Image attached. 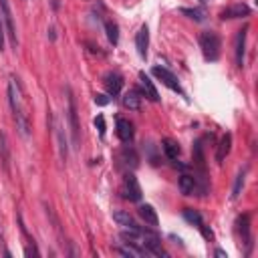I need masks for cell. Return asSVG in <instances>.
I'll return each instance as SVG.
<instances>
[{"instance_id":"30bf717a","label":"cell","mask_w":258,"mask_h":258,"mask_svg":"<svg viewBox=\"0 0 258 258\" xmlns=\"http://www.w3.org/2000/svg\"><path fill=\"white\" fill-rule=\"evenodd\" d=\"M246 32H248V26H244L242 30H238L236 34V64L238 67H244V54H246Z\"/></svg>"},{"instance_id":"d6986e66","label":"cell","mask_w":258,"mask_h":258,"mask_svg":"<svg viewBox=\"0 0 258 258\" xmlns=\"http://www.w3.org/2000/svg\"><path fill=\"white\" fill-rule=\"evenodd\" d=\"M137 214H139V218H141L145 224H149V226H157V224H159V218H157L155 210H153L149 204H143V206H139Z\"/></svg>"},{"instance_id":"d4e9b609","label":"cell","mask_w":258,"mask_h":258,"mask_svg":"<svg viewBox=\"0 0 258 258\" xmlns=\"http://www.w3.org/2000/svg\"><path fill=\"white\" fill-rule=\"evenodd\" d=\"M183 218H185V220H187L189 224H194V226H198V228H200V226L204 224V220H202V216H200V214H198L196 210H191V208H185V210H183Z\"/></svg>"},{"instance_id":"8fae6325","label":"cell","mask_w":258,"mask_h":258,"mask_svg":"<svg viewBox=\"0 0 258 258\" xmlns=\"http://www.w3.org/2000/svg\"><path fill=\"white\" fill-rule=\"evenodd\" d=\"M250 14V8L246 4H234V6H228L220 12V18L222 20H230V18H242V16H248Z\"/></svg>"},{"instance_id":"7c38bea8","label":"cell","mask_w":258,"mask_h":258,"mask_svg":"<svg viewBox=\"0 0 258 258\" xmlns=\"http://www.w3.org/2000/svg\"><path fill=\"white\" fill-rule=\"evenodd\" d=\"M236 226H238V234L242 236L244 244L250 248V246H252V236H250V214H242V216L236 220Z\"/></svg>"},{"instance_id":"3957f363","label":"cell","mask_w":258,"mask_h":258,"mask_svg":"<svg viewBox=\"0 0 258 258\" xmlns=\"http://www.w3.org/2000/svg\"><path fill=\"white\" fill-rule=\"evenodd\" d=\"M119 194L125 200H129V202H139L141 200V185H139L137 177L131 171H125L123 181H121V187H119Z\"/></svg>"},{"instance_id":"f546056e","label":"cell","mask_w":258,"mask_h":258,"mask_svg":"<svg viewBox=\"0 0 258 258\" xmlns=\"http://www.w3.org/2000/svg\"><path fill=\"white\" fill-rule=\"evenodd\" d=\"M214 254H216V256H218V258H228V254H226V252H224V250H216V252H214Z\"/></svg>"},{"instance_id":"7402d4cb","label":"cell","mask_w":258,"mask_h":258,"mask_svg":"<svg viewBox=\"0 0 258 258\" xmlns=\"http://www.w3.org/2000/svg\"><path fill=\"white\" fill-rule=\"evenodd\" d=\"M246 171H248V167H242V169L236 173V179H234V185H232V200H236V198L242 194L244 179H246Z\"/></svg>"},{"instance_id":"5bb4252c","label":"cell","mask_w":258,"mask_h":258,"mask_svg":"<svg viewBox=\"0 0 258 258\" xmlns=\"http://www.w3.org/2000/svg\"><path fill=\"white\" fill-rule=\"evenodd\" d=\"M161 149H163L165 157H167V159H171V161H175V159L179 157V153H181L179 143H177L175 139H171V137H165V139L161 141Z\"/></svg>"},{"instance_id":"9c48e42d","label":"cell","mask_w":258,"mask_h":258,"mask_svg":"<svg viewBox=\"0 0 258 258\" xmlns=\"http://www.w3.org/2000/svg\"><path fill=\"white\" fill-rule=\"evenodd\" d=\"M147 46H149V28L143 24L135 34V48L141 58H147Z\"/></svg>"},{"instance_id":"7a4b0ae2","label":"cell","mask_w":258,"mask_h":258,"mask_svg":"<svg viewBox=\"0 0 258 258\" xmlns=\"http://www.w3.org/2000/svg\"><path fill=\"white\" fill-rule=\"evenodd\" d=\"M200 48L206 56V60H218L220 58V48H222V40L220 34L214 30H206L200 34Z\"/></svg>"},{"instance_id":"5b68a950","label":"cell","mask_w":258,"mask_h":258,"mask_svg":"<svg viewBox=\"0 0 258 258\" xmlns=\"http://www.w3.org/2000/svg\"><path fill=\"white\" fill-rule=\"evenodd\" d=\"M0 16H2V22H4V26H6V34H8V38H10V44L16 48L18 38H16V28H14L12 10H10L8 0H0Z\"/></svg>"},{"instance_id":"f1b7e54d","label":"cell","mask_w":258,"mask_h":258,"mask_svg":"<svg viewBox=\"0 0 258 258\" xmlns=\"http://www.w3.org/2000/svg\"><path fill=\"white\" fill-rule=\"evenodd\" d=\"M4 40H6V32H4V22L0 16V50H4Z\"/></svg>"},{"instance_id":"44dd1931","label":"cell","mask_w":258,"mask_h":258,"mask_svg":"<svg viewBox=\"0 0 258 258\" xmlns=\"http://www.w3.org/2000/svg\"><path fill=\"white\" fill-rule=\"evenodd\" d=\"M113 220H115L119 226H123V228H139V226L135 224L133 216H131L129 212H123V210H117V212H113Z\"/></svg>"},{"instance_id":"484cf974","label":"cell","mask_w":258,"mask_h":258,"mask_svg":"<svg viewBox=\"0 0 258 258\" xmlns=\"http://www.w3.org/2000/svg\"><path fill=\"white\" fill-rule=\"evenodd\" d=\"M181 14H185V16H189V18H194V20H204V16H206V12L202 10V8H181Z\"/></svg>"},{"instance_id":"277c9868","label":"cell","mask_w":258,"mask_h":258,"mask_svg":"<svg viewBox=\"0 0 258 258\" xmlns=\"http://www.w3.org/2000/svg\"><path fill=\"white\" fill-rule=\"evenodd\" d=\"M67 91V103H69V109H67V117H69V123H71V135H73V145L77 147L79 141H81V127H79V119H77V103H75V95L71 91V87L64 89Z\"/></svg>"},{"instance_id":"603a6c76","label":"cell","mask_w":258,"mask_h":258,"mask_svg":"<svg viewBox=\"0 0 258 258\" xmlns=\"http://www.w3.org/2000/svg\"><path fill=\"white\" fill-rule=\"evenodd\" d=\"M56 141H58V153H60V159L67 161L69 157V147H67V137H64V129L58 125L56 127Z\"/></svg>"},{"instance_id":"4fadbf2b","label":"cell","mask_w":258,"mask_h":258,"mask_svg":"<svg viewBox=\"0 0 258 258\" xmlns=\"http://www.w3.org/2000/svg\"><path fill=\"white\" fill-rule=\"evenodd\" d=\"M135 131H133V125L131 121L127 119H117V137L123 141V143H131Z\"/></svg>"},{"instance_id":"8992f818","label":"cell","mask_w":258,"mask_h":258,"mask_svg":"<svg viewBox=\"0 0 258 258\" xmlns=\"http://www.w3.org/2000/svg\"><path fill=\"white\" fill-rule=\"evenodd\" d=\"M167 89H171V91H175V93H183L181 91V87H179V81L175 79V75L173 73H169L165 67H153V71H151Z\"/></svg>"},{"instance_id":"9a60e30c","label":"cell","mask_w":258,"mask_h":258,"mask_svg":"<svg viewBox=\"0 0 258 258\" xmlns=\"http://www.w3.org/2000/svg\"><path fill=\"white\" fill-rule=\"evenodd\" d=\"M139 81H141V89H143V95L149 99V101H159V95H157V89L153 85V81L145 75V73H139Z\"/></svg>"},{"instance_id":"6da1fadb","label":"cell","mask_w":258,"mask_h":258,"mask_svg":"<svg viewBox=\"0 0 258 258\" xmlns=\"http://www.w3.org/2000/svg\"><path fill=\"white\" fill-rule=\"evenodd\" d=\"M8 101H10V109L14 113L16 129L20 131L22 137H28L30 123H28V117H26L24 107H22V89H20V83H18L16 77H10V83H8Z\"/></svg>"},{"instance_id":"2e32d148","label":"cell","mask_w":258,"mask_h":258,"mask_svg":"<svg viewBox=\"0 0 258 258\" xmlns=\"http://www.w3.org/2000/svg\"><path fill=\"white\" fill-rule=\"evenodd\" d=\"M0 163L4 171H10V145L4 131H0Z\"/></svg>"},{"instance_id":"cb8c5ba5","label":"cell","mask_w":258,"mask_h":258,"mask_svg":"<svg viewBox=\"0 0 258 258\" xmlns=\"http://www.w3.org/2000/svg\"><path fill=\"white\" fill-rule=\"evenodd\" d=\"M105 32H107L109 42L115 46V44L119 42V26H117L113 20H107V22H105Z\"/></svg>"},{"instance_id":"ac0fdd59","label":"cell","mask_w":258,"mask_h":258,"mask_svg":"<svg viewBox=\"0 0 258 258\" xmlns=\"http://www.w3.org/2000/svg\"><path fill=\"white\" fill-rule=\"evenodd\" d=\"M123 105L129 109V111H139L141 107V93L137 89H129L123 97Z\"/></svg>"},{"instance_id":"e0dca14e","label":"cell","mask_w":258,"mask_h":258,"mask_svg":"<svg viewBox=\"0 0 258 258\" xmlns=\"http://www.w3.org/2000/svg\"><path fill=\"white\" fill-rule=\"evenodd\" d=\"M230 149H232V133H224V135H222V139H220V143H218L216 161H218V163H222V161L226 159V155L230 153Z\"/></svg>"},{"instance_id":"ba28073f","label":"cell","mask_w":258,"mask_h":258,"mask_svg":"<svg viewBox=\"0 0 258 258\" xmlns=\"http://www.w3.org/2000/svg\"><path fill=\"white\" fill-rule=\"evenodd\" d=\"M103 83H105L107 93H109L113 99H115V97L121 93V89H123V77H121L119 73H107L105 79H103Z\"/></svg>"},{"instance_id":"52a82bcc","label":"cell","mask_w":258,"mask_h":258,"mask_svg":"<svg viewBox=\"0 0 258 258\" xmlns=\"http://www.w3.org/2000/svg\"><path fill=\"white\" fill-rule=\"evenodd\" d=\"M117 161H119V167H123V169H135L137 165H139V157H137V153H135V149H131V147H123L119 153H117Z\"/></svg>"},{"instance_id":"83f0119b","label":"cell","mask_w":258,"mask_h":258,"mask_svg":"<svg viewBox=\"0 0 258 258\" xmlns=\"http://www.w3.org/2000/svg\"><path fill=\"white\" fill-rule=\"evenodd\" d=\"M109 101H111V99H109L107 95H101V93L95 95V103H97V105H107Z\"/></svg>"},{"instance_id":"4316f807","label":"cell","mask_w":258,"mask_h":258,"mask_svg":"<svg viewBox=\"0 0 258 258\" xmlns=\"http://www.w3.org/2000/svg\"><path fill=\"white\" fill-rule=\"evenodd\" d=\"M93 123H95V127L99 129V135H101V137H105V117H103V115H97Z\"/></svg>"},{"instance_id":"ffe728a7","label":"cell","mask_w":258,"mask_h":258,"mask_svg":"<svg viewBox=\"0 0 258 258\" xmlns=\"http://www.w3.org/2000/svg\"><path fill=\"white\" fill-rule=\"evenodd\" d=\"M177 185H179V191H181L183 196H191L194 189H196V185H198L196 175H187V173H183V175L177 179Z\"/></svg>"}]
</instances>
